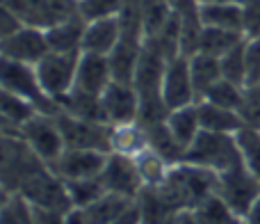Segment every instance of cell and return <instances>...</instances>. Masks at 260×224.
Returning <instances> with one entry per match:
<instances>
[{"instance_id":"6da1fadb","label":"cell","mask_w":260,"mask_h":224,"mask_svg":"<svg viewBox=\"0 0 260 224\" xmlns=\"http://www.w3.org/2000/svg\"><path fill=\"white\" fill-rule=\"evenodd\" d=\"M192 165L206 167L217 174L235 167L242 162V153L238 147V137L231 133H210V130H201L192 144L185 151V160Z\"/></svg>"},{"instance_id":"7a4b0ae2","label":"cell","mask_w":260,"mask_h":224,"mask_svg":"<svg viewBox=\"0 0 260 224\" xmlns=\"http://www.w3.org/2000/svg\"><path fill=\"white\" fill-rule=\"evenodd\" d=\"M41 167L46 162L21 135H3V194H18Z\"/></svg>"},{"instance_id":"3957f363","label":"cell","mask_w":260,"mask_h":224,"mask_svg":"<svg viewBox=\"0 0 260 224\" xmlns=\"http://www.w3.org/2000/svg\"><path fill=\"white\" fill-rule=\"evenodd\" d=\"M217 197L224 199V204L244 220L251 206L260 199V181L244 162L221 172L217 181Z\"/></svg>"},{"instance_id":"277c9868","label":"cell","mask_w":260,"mask_h":224,"mask_svg":"<svg viewBox=\"0 0 260 224\" xmlns=\"http://www.w3.org/2000/svg\"><path fill=\"white\" fill-rule=\"evenodd\" d=\"M0 87L5 92L21 96V99L30 101L37 105V110L44 115H57L59 105L44 92L39 78H37V69L30 64L12 62V60H3V71H0Z\"/></svg>"},{"instance_id":"5b68a950","label":"cell","mask_w":260,"mask_h":224,"mask_svg":"<svg viewBox=\"0 0 260 224\" xmlns=\"http://www.w3.org/2000/svg\"><path fill=\"white\" fill-rule=\"evenodd\" d=\"M55 119L62 130L67 149H91V151L112 153V126L110 124L73 117L62 110L55 115Z\"/></svg>"},{"instance_id":"8992f818","label":"cell","mask_w":260,"mask_h":224,"mask_svg":"<svg viewBox=\"0 0 260 224\" xmlns=\"http://www.w3.org/2000/svg\"><path fill=\"white\" fill-rule=\"evenodd\" d=\"M80 55L82 53H53V50H50V53L35 67L37 78H39L44 92L57 105L73 92Z\"/></svg>"},{"instance_id":"52a82bcc","label":"cell","mask_w":260,"mask_h":224,"mask_svg":"<svg viewBox=\"0 0 260 224\" xmlns=\"http://www.w3.org/2000/svg\"><path fill=\"white\" fill-rule=\"evenodd\" d=\"M3 7L16 14L23 25L48 30L76 16L78 0H3Z\"/></svg>"},{"instance_id":"ba28073f","label":"cell","mask_w":260,"mask_h":224,"mask_svg":"<svg viewBox=\"0 0 260 224\" xmlns=\"http://www.w3.org/2000/svg\"><path fill=\"white\" fill-rule=\"evenodd\" d=\"M21 197H25L32 206H41V208H55V211L69 213L73 211V202L69 188L48 165L41 167L30 181L21 188Z\"/></svg>"},{"instance_id":"9c48e42d","label":"cell","mask_w":260,"mask_h":224,"mask_svg":"<svg viewBox=\"0 0 260 224\" xmlns=\"http://www.w3.org/2000/svg\"><path fill=\"white\" fill-rule=\"evenodd\" d=\"M18 135L25 139L27 147H30L48 167L53 165V162L64 153V149H67L55 115H44V112H39V115L32 117V119L23 126Z\"/></svg>"},{"instance_id":"30bf717a","label":"cell","mask_w":260,"mask_h":224,"mask_svg":"<svg viewBox=\"0 0 260 224\" xmlns=\"http://www.w3.org/2000/svg\"><path fill=\"white\" fill-rule=\"evenodd\" d=\"M48 53H50V46H48V39H46V30H39V27L23 25L14 35L0 39V55H3V60L37 67Z\"/></svg>"},{"instance_id":"8fae6325","label":"cell","mask_w":260,"mask_h":224,"mask_svg":"<svg viewBox=\"0 0 260 224\" xmlns=\"http://www.w3.org/2000/svg\"><path fill=\"white\" fill-rule=\"evenodd\" d=\"M105 190L114 194H123V197L137 199L144 190L142 174L137 170V162L133 156H123V153H108V162L101 174Z\"/></svg>"},{"instance_id":"7c38bea8","label":"cell","mask_w":260,"mask_h":224,"mask_svg":"<svg viewBox=\"0 0 260 224\" xmlns=\"http://www.w3.org/2000/svg\"><path fill=\"white\" fill-rule=\"evenodd\" d=\"M162 99L169 105V110L194 105L199 101L194 82H192L187 55H178V58L167 62L165 78H162Z\"/></svg>"},{"instance_id":"4fadbf2b","label":"cell","mask_w":260,"mask_h":224,"mask_svg":"<svg viewBox=\"0 0 260 224\" xmlns=\"http://www.w3.org/2000/svg\"><path fill=\"white\" fill-rule=\"evenodd\" d=\"M103 117L110 126L133 124L139 119V92L133 82L112 80L101 96Z\"/></svg>"},{"instance_id":"5bb4252c","label":"cell","mask_w":260,"mask_h":224,"mask_svg":"<svg viewBox=\"0 0 260 224\" xmlns=\"http://www.w3.org/2000/svg\"><path fill=\"white\" fill-rule=\"evenodd\" d=\"M108 162V153L91 151V149H64V153L50 165V170L62 181H82L96 179L103 174Z\"/></svg>"},{"instance_id":"9a60e30c","label":"cell","mask_w":260,"mask_h":224,"mask_svg":"<svg viewBox=\"0 0 260 224\" xmlns=\"http://www.w3.org/2000/svg\"><path fill=\"white\" fill-rule=\"evenodd\" d=\"M110 82H112L110 60L105 55L82 53L80 62H78L73 92H80V94H87V96H103V92L108 90Z\"/></svg>"},{"instance_id":"2e32d148","label":"cell","mask_w":260,"mask_h":224,"mask_svg":"<svg viewBox=\"0 0 260 224\" xmlns=\"http://www.w3.org/2000/svg\"><path fill=\"white\" fill-rule=\"evenodd\" d=\"M123 37V27L119 16L101 18V21H89L82 39V53L91 55H105L108 58Z\"/></svg>"},{"instance_id":"e0dca14e","label":"cell","mask_w":260,"mask_h":224,"mask_svg":"<svg viewBox=\"0 0 260 224\" xmlns=\"http://www.w3.org/2000/svg\"><path fill=\"white\" fill-rule=\"evenodd\" d=\"M87 21L76 14L69 21H62L57 25L46 30V39L53 53H82V39H85Z\"/></svg>"},{"instance_id":"ac0fdd59","label":"cell","mask_w":260,"mask_h":224,"mask_svg":"<svg viewBox=\"0 0 260 224\" xmlns=\"http://www.w3.org/2000/svg\"><path fill=\"white\" fill-rule=\"evenodd\" d=\"M144 39H133V37H121L117 48L108 55L110 60V71H112V80L133 82L135 71H137L139 58H142Z\"/></svg>"},{"instance_id":"d6986e66","label":"cell","mask_w":260,"mask_h":224,"mask_svg":"<svg viewBox=\"0 0 260 224\" xmlns=\"http://www.w3.org/2000/svg\"><path fill=\"white\" fill-rule=\"evenodd\" d=\"M39 115L35 103L12 94V92H0V117H3V135H18L21 128Z\"/></svg>"},{"instance_id":"ffe728a7","label":"cell","mask_w":260,"mask_h":224,"mask_svg":"<svg viewBox=\"0 0 260 224\" xmlns=\"http://www.w3.org/2000/svg\"><path fill=\"white\" fill-rule=\"evenodd\" d=\"M199 121H201V130H210V133H231L235 135L240 128H244L242 119L235 110L221 108L210 101H199Z\"/></svg>"},{"instance_id":"44dd1931","label":"cell","mask_w":260,"mask_h":224,"mask_svg":"<svg viewBox=\"0 0 260 224\" xmlns=\"http://www.w3.org/2000/svg\"><path fill=\"white\" fill-rule=\"evenodd\" d=\"M137 199H130V197H123V194H114V192H105L103 197H99L94 204L89 206L80 208L85 213L87 222L89 224H110L114 222L119 215L128 211L130 206H135Z\"/></svg>"},{"instance_id":"7402d4cb","label":"cell","mask_w":260,"mask_h":224,"mask_svg":"<svg viewBox=\"0 0 260 224\" xmlns=\"http://www.w3.org/2000/svg\"><path fill=\"white\" fill-rule=\"evenodd\" d=\"M201 23L210 27H224V30L242 32V7L229 3H199ZM244 35V32H242Z\"/></svg>"},{"instance_id":"603a6c76","label":"cell","mask_w":260,"mask_h":224,"mask_svg":"<svg viewBox=\"0 0 260 224\" xmlns=\"http://www.w3.org/2000/svg\"><path fill=\"white\" fill-rule=\"evenodd\" d=\"M244 39H247V37H244L242 32L203 25L201 37H199V50L197 53H206V55H212V58L221 60L229 50H233L235 46H240Z\"/></svg>"},{"instance_id":"cb8c5ba5","label":"cell","mask_w":260,"mask_h":224,"mask_svg":"<svg viewBox=\"0 0 260 224\" xmlns=\"http://www.w3.org/2000/svg\"><path fill=\"white\" fill-rule=\"evenodd\" d=\"M167 126H169L171 135L178 139L180 147L187 151V147L197 139V135L201 133V121H199L197 103L171 110L169 117H167Z\"/></svg>"},{"instance_id":"d4e9b609","label":"cell","mask_w":260,"mask_h":224,"mask_svg":"<svg viewBox=\"0 0 260 224\" xmlns=\"http://www.w3.org/2000/svg\"><path fill=\"white\" fill-rule=\"evenodd\" d=\"M189 71H192V82H194L199 101L206 96V92L210 90L215 82H219L221 78H224L221 76L219 58H212V55H206V53H194L192 58H189Z\"/></svg>"},{"instance_id":"484cf974","label":"cell","mask_w":260,"mask_h":224,"mask_svg":"<svg viewBox=\"0 0 260 224\" xmlns=\"http://www.w3.org/2000/svg\"><path fill=\"white\" fill-rule=\"evenodd\" d=\"M144 149H148V135H146V128L139 121L112 126V151L135 158Z\"/></svg>"},{"instance_id":"4316f807","label":"cell","mask_w":260,"mask_h":224,"mask_svg":"<svg viewBox=\"0 0 260 224\" xmlns=\"http://www.w3.org/2000/svg\"><path fill=\"white\" fill-rule=\"evenodd\" d=\"M144 128H146V135H148V147L160 153L169 165H178V162L185 160V149L180 147L178 139L171 135L167 121L155 124V126H144Z\"/></svg>"},{"instance_id":"83f0119b","label":"cell","mask_w":260,"mask_h":224,"mask_svg":"<svg viewBox=\"0 0 260 224\" xmlns=\"http://www.w3.org/2000/svg\"><path fill=\"white\" fill-rule=\"evenodd\" d=\"M135 162H137V170H139V174H142L144 188H155V185H160L162 181L167 179L169 170L174 167L157 151H153L151 147L144 149L139 156H135Z\"/></svg>"},{"instance_id":"f1b7e54d","label":"cell","mask_w":260,"mask_h":224,"mask_svg":"<svg viewBox=\"0 0 260 224\" xmlns=\"http://www.w3.org/2000/svg\"><path fill=\"white\" fill-rule=\"evenodd\" d=\"M64 183H67L69 194H71L73 208L89 206V204H94L96 199L108 192L101 176H96V179H82V181H64Z\"/></svg>"},{"instance_id":"f546056e","label":"cell","mask_w":260,"mask_h":224,"mask_svg":"<svg viewBox=\"0 0 260 224\" xmlns=\"http://www.w3.org/2000/svg\"><path fill=\"white\" fill-rule=\"evenodd\" d=\"M0 224H35L32 204L21 194H5L0 208Z\"/></svg>"},{"instance_id":"4dcf8cb0","label":"cell","mask_w":260,"mask_h":224,"mask_svg":"<svg viewBox=\"0 0 260 224\" xmlns=\"http://www.w3.org/2000/svg\"><path fill=\"white\" fill-rule=\"evenodd\" d=\"M242 94H244L242 85L221 78L219 82H215V85L206 92V96H203L201 101H210V103H215V105H221V108H229V110L238 112L240 103H242Z\"/></svg>"},{"instance_id":"1f68e13d","label":"cell","mask_w":260,"mask_h":224,"mask_svg":"<svg viewBox=\"0 0 260 224\" xmlns=\"http://www.w3.org/2000/svg\"><path fill=\"white\" fill-rule=\"evenodd\" d=\"M238 137V147L242 153V162L258 176L260 181V130L258 128H240L235 133Z\"/></svg>"},{"instance_id":"d6a6232c","label":"cell","mask_w":260,"mask_h":224,"mask_svg":"<svg viewBox=\"0 0 260 224\" xmlns=\"http://www.w3.org/2000/svg\"><path fill=\"white\" fill-rule=\"evenodd\" d=\"M244 44H247V39L240 46H235L233 50H229L219 62H221V76L226 80L247 87V55H244Z\"/></svg>"},{"instance_id":"836d02e7","label":"cell","mask_w":260,"mask_h":224,"mask_svg":"<svg viewBox=\"0 0 260 224\" xmlns=\"http://www.w3.org/2000/svg\"><path fill=\"white\" fill-rule=\"evenodd\" d=\"M121 7H123V0H78V14L87 23L119 16Z\"/></svg>"},{"instance_id":"e575fe53","label":"cell","mask_w":260,"mask_h":224,"mask_svg":"<svg viewBox=\"0 0 260 224\" xmlns=\"http://www.w3.org/2000/svg\"><path fill=\"white\" fill-rule=\"evenodd\" d=\"M238 115L247 128L260 130V85L258 87H244L242 103L238 108Z\"/></svg>"},{"instance_id":"d590c367","label":"cell","mask_w":260,"mask_h":224,"mask_svg":"<svg viewBox=\"0 0 260 224\" xmlns=\"http://www.w3.org/2000/svg\"><path fill=\"white\" fill-rule=\"evenodd\" d=\"M244 55H247V87H258L260 85V39H247Z\"/></svg>"},{"instance_id":"8d00e7d4","label":"cell","mask_w":260,"mask_h":224,"mask_svg":"<svg viewBox=\"0 0 260 224\" xmlns=\"http://www.w3.org/2000/svg\"><path fill=\"white\" fill-rule=\"evenodd\" d=\"M242 32L247 39H260V0L242 5Z\"/></svg>"},{"instance_id":"74e56055","label":"cell","mask_w":260,"mask_h":224,"mask_svg":"<svg viewBox=\"0 0 260 224\" xmlns=\"http://www.w3.org/2000/svg\"><path fill=\"white\" fill-rule=\"evenodd\" d=\"M35 211V224H67V213L55 211V208L32 206Z\"/></svg>"},{"instance_id":"f35d334b","label":"cell","mask_w":260,"mask_h":224,"mask_svg":"<svg viewBox=\"0 0 260 224\" xmlns=\"http://www.w3.org/2000/svg\"><path fill=\"white\" fill-rule=\"evenodd\" d=\"M110 224H144V217H142V211H139V204H135V206H130L123 215H119L114 222Z\"/></svg>"},{"instance_id":"ab89813d","label":"cell","mask_w":260,"mask_h":224,"mask_svg":"<svg viewBox=\"0 0 260 224\" xmlns=\"http://www.w3.org/2000/svg\"><path fill=\"white\" fill-rule=\"evenodd\" d=\"M67 224H89V222H87L85 213L80 208H73V211L67 213Z\"/></svg>"},{"instance_id":"60d3db41","label":"cell","mask_w":260,"mask_h":224,"mask_svg":"<svg viewBox=\"0 0 260 224\" xmlns=\"http://www.w3.org/2000/svg\"><path fill=\"white\" fill-rule=\"evenodd\" d=\"M242 222L244 224H260V199L251 206V211L247 213V217H244Z\"/></svg>"},{"instance_id":"b9f144b4","label":"cell","mask_w":260,"mask_h":224,"mask_svg":"<svg viewBox=\"0 0 260 224\" xmlns=\"http://www.w3.org/2000/svg\"><path fill=\"white\" fill-rule=\"evenodd\" d=\"M199 3H229V5H240V7H242L249 0H199Z\"/></svg>"}]
</instances>
